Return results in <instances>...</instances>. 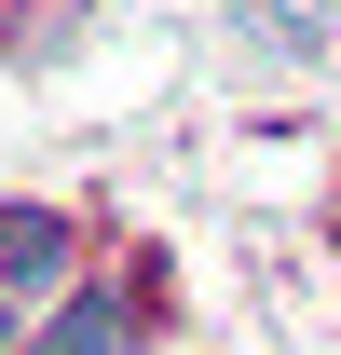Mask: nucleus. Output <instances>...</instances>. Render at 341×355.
I'll list each match as a JSON object with an SVG mask.
<instances>
[{"instance_id": "f257e3e1", "label": "nucleus", "mask_w": 341, "mask_h": 355, "mask_svg": "<svg viewBox=\"0 0 341 355\" xmlns=\"http://www.w3.org/2000/svg\"><path fill=\"white\" fill-rule=\"evenodd\" d=\"M28 355H137V301H123V287H82Z\"/></svg>"}, {"instance_id": "f03ea898", "label": "nucleus", "mask_w": 341, "mask_h": 355, "mask_svg": "<svg viewBox=\"0 0 341 355\" xmlns=\"http://www.w3.org/2000/svg\"><path fill=\"white\" fill-rule=\"evenodd\" d=\"M69 273V219L55 205H0V287H55Z\"/></svg>"}, {"instance_id": "7ed1b4c3", "label": "nucleus", "mask_w": 341, "mask_h": 355, "mask_svg": "<svg viewBox=\"0 0 341 355\" xmlns=\"http://www.w3.org/2000/svg\"><path fill=\"white\" fill-rule=\"evenodd\" d=\"M0 342H14V328H0Z\"/></svg>"}]
</instances>
